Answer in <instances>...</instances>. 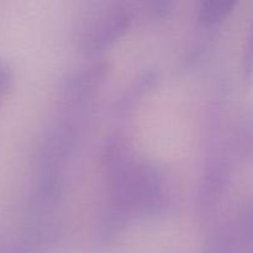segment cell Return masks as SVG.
<instances>
[{
    "mask_svg": "<svg viewBox=\"0 0 253 253\" xmlns=\"http://www.w3.org/2000/svg\"><path fill=\"white\" fill-rule=\"evenodd\" d=\"M237 253L253 250V200L246 205L234 232Z\"/></svg>",
    "mask_w": 253,
    "mask_h": 253,
    "instance_id": "3957f363",
    "label": "cell"
},
{
    "mask_svg": "<svg viewBox=\"0 0 253 253\" xmlns=\"http://www.w3.org/2000/svg\"><path fill=\"white\" fill-rule=\"evenodd\" d=\"M245 74L247 77H251L253 74V27L252 34L250 36L249 42H247L246 51H245V62H244Z\"/></svg>",
    "mask_w": 253,
    "mask_h": 253,
    "instance_id": "52a82bcc",
    "label": "cell"
},
{
    "mask_svg": "<svg viewBox=\"0 0 253 253\" xmlns=\"http://www.w3.org/2000/svg\"><path fill=\"white\" fill-rule=\"evenodd\" d=\"M132 21V11L127 6L116 5L103 14L94 24L93 31L86 37L89 48H100L121 36Z\"/></svg>",
    "mask_w": 253,
    "mask_h": 253,
    "instance_id": "6da1fadb",
    "label": "cell"
},
{
    "mask_svg": "<svg viewBox=\"0 0 253 253\" xmlns=\"http://www.w3.org/2000/svg\"><path fill=\"white\" fill-rule=\"evenodd\" d=\"M236 1L234 0H209L203 2L199 10V19L204 24H216L222 21L232 11Z\"/></svg>",
    "mask_w": 253,
    "mask_h": 253,
    "instance_id": "277c9868",
    "label": "cell"
},
{
    "mask_svg": "<svg viewBox=\"0 0 253 253\" xmlns=\"http://www.w3.org/2000/svg\"><path fill=\"white\" fill-rule=\"evenodd\" d=\"M12 69L5 61L0 59V99L5 95L12 83Z\"/></svg>",
    "mask_w": 253,
    "mask_h": 253,
    "instance_id": "5b68a950",
    "label": "cell"
},
{
    "mask_svg": "<svg viewBox=\"0 0 253 253\" xmlns=\"http://www.w3.org/2000/svg\"><path fill=\"white\" fill-rule=\"evenodd\" d=\"M34 249L35 245L27 237H22L19 241H15L2 247L0 253H32Z\"/></svg>",
    "mask_w": 253,
    "mask_h": 253,
    "instance_id": "8992f818",
    "label": "cell"
},
{
    "mask_svg": "<svg viewBox=\"0 0 253 253\" xmlns=\"http://www.w3.org/2000/svg\"><path fill=\"white\" fill-rule=\"evenodd\" d=\"M229 177L227 168L222 165H217L212 168L204 178L199 194L200 209L209 210L217 203L224 193L226 179Z\"/></svg>",
    "mask_w": 253,
    "mask_h": 253,
    "instance_id": "7a4b0ae2",
    "label": "cell"
}]
</instances>
